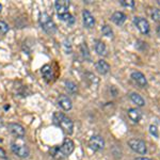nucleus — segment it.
Wrapping results in <instances>:
<instances>
[{
	"mask_svg": "<svg viewBox=\"0 0 160 160\" xmlns=\"http://www.w3.org/2000/svg\"><path fill=\"white\" fill-rule=\"evenodd\" d=\"M11 148L13 153L20 157V158H27L30 155V149L28 148V146L26 145L24 142H19V141L13 142Z\"/></svg>",
	"mask_w": 160,
	"mask_h": 160,
	"instance_id": "obj_4",
	"label": "nucleus"
},
{
	"mask_svg": "<svg viewBox=\"0 0 160 160\" xmlns=\"http://www.w3.org/2000/svg\"><path fill=\"white\" fill-rule=\"evenodd\" d=\"M135 160H152V159L148 158V157H137Z\"/></svg>",
	"mask_w": 160,
	"mask_h": 160,
	"instance_id": "obj_28",
	"label": "nucleus"
},
{
	"mask_svg": "<svg viewBox=\"0 0 160 160\" xmlns=\"http://www.w3.org/2000/svg\"><path fill=\"white\" fill-rule=\"evenodd\" d=\"M0 157H1V158H3V159H7L8 158L6 152H4V149L1 148H0Z\"/></svg>",
	"mask_w": 160,
	"mask_h": 160,
	"instance_id": "obj_27",
	"label": "nucleus"
},
{
	"mask_svg": "<svg viewBox=\"0 0 160 160\" xmlns=\"http://www.w3.org/2000/svg\"><path fill=\"white\" fill-rule=\"evenodd\" d=\"M133 24L137 27V29L140 31L142 34H148L149 30H151V26H149L148 20L143 17H135L133 18Z\"/></svg>",
	"mask_w": 160,
	"mask_h": 160,
	"instance_id": "obj_7",
	"label": "nucleus"
},
{
	"mask_svg": "<svg viewBox=\"0 0 160 160\" xmlns=\"http://www.w3.org/2000/svg\"><path fill=\"white\" fill-rule=\"evenodd\" d=\"M82 16H83V25L88 29H92L95 26V18L91 14V12L88 10H83L82 12Z\"/></svg>",
	"mask_w": 160,
	"mask_h": 160,
	"instance_id": "obj_10",
	"label": "nucleus"
},
{
	"mask_svg": "<svg viewBox=\"0 0 160 160\" xmlns=\"http://www.w3.org/2000/svg\"><path fill=\"white\" fill-rule=\"evenodd\" d=\"M95 50H96L97 55L99 56L107 55V46L102 41H97L96 44H95Z\"/></svg>",
	"mask_w": 160,
	"mask_h": 160,
	"instance_id": "obj_18",
	"label": "nucleus"
},
{
	"mask_svg": "<svg viewBox=\"0 0 160 160\" xmlns=\"http://www.w3.org/2000/svg\"><path fill=\"white\" fill-rule=\"evenodd\" d=\"M130 99L133 104L137 105V107H144V106H145V100H144V98L140 94H138V93H136V92L130 94Z\"/></svg>",
	"mask_w": 160,
	"mask_h": 160,
	"instance_id": "obj_17",
	"label": "nucleus"
},
{
	"mask_svg": "<svg viewBox=\"0 0 160 160\" xmlns=\"http://www.w3.org/2000/svg\"><path fill=\"white\" fill-rule=\"evenodd\" d=\"M59 16V18H60L61 20H63V22H68V25H73L74 22H75V18H74V16L71 14V13H64V14H62V15H58Z\"/></svg>",
	"mask_w": 160,
	"mask_h": 160,
	"instance_id": "obj_19",
	"label": "nucleus"
},
{
	"mask_svg": "<svg viewBox=\"0 0 160 160\" xmlns=\"http://www.w3.org/2000/svg\"><path fill=\"white\" fill-rule=\"evenodd\" d=\"M130 77L139 87L145 88L146 86H148V79H146L145 75H144L143 73H141V72H138V71L133 72V73H131Z\"/></svg>",
	"mask_w": 160,
	"mask_h": 160,
	"instance_id": "obj_9",
	"label": "nucleus"
},
{
	"mask_svg": "<svg viewBox=\"0 0 160 160\" xmlns=\"http://www.w3.org/2000/svg\"><path fill=\"white\" fill-rule=\"evenodd\" d=\"M102 33L107 38H113V31L111 29L110 26L108 25H104L102 27Z\"/></svg>",
	"mask_w": 160,
	"mask_h": 160,
	"instance_id": "obj_21",
	"label": "nucleus"
},
{
	"mask_svg": "<svg viewBox=\"0 0 160 160\" xmlns=\"http://www.w3.org/2000/svg\"><path fill=\"white\" fill-rule=\"evenodd\" d=\"M41 72H42L43 77L47 80V81H51V80L53 79V77H55V75H53V69L49 64L44 65L42 69H41Z\"/></svg>",
	"mask_w": 160,
	"mask_h": 160,
	"instance_id": "obj_16",
	"label": "nucleus"
},
{
	"mask_svg": "<svg viewBox=\"0 0 160 160\" xmlns=\"http://www.w3.org/2000/svg\"><path fill=\"white\" fill-rule=\"evenodd\" d=\"M8 31H9V26H8V24L4 22L3 20H0V33L6 34Z\"/></svg>",
	"mask_w": 160,
	"mask_h": 160,
	"instance_id": "obj_24",
	"label": "nucleus"
},
{
	"mask_svg": "<svg viewBox=\"0 0 160 160\" xmlns=\"http://www.w3.org/2000/svg\"><path fill=\"white\" fill-rule=\"evenodd\" d=\"M149 133H151V135L153 136L154 138L158 139V138H159V130H158V127H157L156 125H154V124H152V125L149 126Z\"/></svg>",
	"mask_w": 160,
	"mask_h": 160,
	"instance_id": "obj_22",
	"label": "nucleus"
},
{
	"mask_svg": "<svg viewBox=\"0 0 160 160\" xmlns=\"http://www.w3.org/2000/svg\"><path fill=\"white\" fill-rule=\"evenodd\" d=\"M81 49H82V53H83V56H84V58H87L89 59V50H88V47L86 48V50H84V48H83V45H81Z\"/></svg>",
	"mask_w": 160,
	"mask_h": 160,
	"instance_id": "obj_26",
	"label": "nucleus"
},
{
	"mask_svg": "<svg viewBox=\"0 0 160 160\" xmlns=\"http://www.w3.org/2000/svg\"><path fill=\"white\" fill-rule=\"evenodd\" d=\"M157 3H158L159 6H160V0H157Z\"/></svg>",
	"mask_w": 160,
	"mask_h": 160,
	"instance_id": "obj_31",
	"label": "nucleus"
},
{
	"mask_svg": "<svg viewBox=\"0 0 160 160\" xmlns=\"http://www.w3.org/2000/svg\"><path fill=\"white\" fill-rule=\"evenodd\" d=\"M74 149H75L74 142L72 141L71 139L66 138L65 140L63 141L61 146H56V148H50L49 153L55 159L62 160V159L66 158V157H68L69 155L74 152Z\"/></svg>",
	"mask_w": 160,
	"mask_h": 160,
	"instance_id": "obj_1",
	"label": "nucleus"
},
{
	"mask_svg": "<svg viewBox=\"0 0 160 160\" xmlns=\"http://www.w3.org/2000/svg\"><path fill=\"white\" fill-rule=\"evenodd\" d=\"M69 1L68 0H58L55 2V8L58 12V15H62L64 13H68V10L69 8Z\"/></svg>",
	"mask_w": 160,
	"mask_h": 160,
	"instance_id": "obj_11",
	"label": "nucleus"
},
{
	"mask_svg": "<svg viewBox=\"0 0 160 160\" xmlns=\"http://www.w3.org/2000/svg\"><path fill=\"white\" fill-rule=\"evenodd\" d=\"M157 34H158V37L160 38V25L157 27Z\"/></svg>",
	"mask_w": 160,
	"mask_h": 160,
	"instance_id": "obj_29",
	"label": "nucleus"
},
{
	"mask_svg": "<svg viewBox=\"0 0 160 160\" xmlns=\"http://www.w3.org/2000/svg\"><path fill=\"white\" fill-rule=\"evenodd\" d=\"M8 129L13 136L17 137V138H22L25 136V129L22 125L16 123H10L8 125Z\"/></svg>",
	"mask_w": 160,
	"mask_h": 160,
	"instance_id": "obj_8",
	"label": "nucleus"
},
{
	"mask_svg": "<svg viewBox=\"0 0 160 160\" xmlns=\"http://www.w3.org/2000/svg\"><path fill=\"white\" fill-rule=\"evenodd\" d=\"M38 20H40V25H41V27H42V29L45 31L46 33H48V34H53V33H56L57 26L55 24V22L51 19V17L47 13H45V12L41 13L40 17H38Z\"/></svg>",
	"mask_w": 160,
	"mask_h": 160,
	"instance_id": "obj_3",
	"label": "nucleus"
},
{
	"mask_svg": "<svg viewBox=\"0 0 160 160\" xmlns=\"http://www.w3.org/2000/svg\"><path fill=\"white\" fill-rule=\"evenodd\" d=\"M1 11H2V6L0 4V13H1Z\"/></svg>",
	"mask_w": 160,
	"mask_h": 160,
	"instance_id": "obj_30",
	"label": "nucleus"
},
{
	"mask_svg": "<svg viewBox=\"0 0 160 160\" xmlns=\"http://www.w3.org/2000/svg\"><path fill=\"white\" fill-rule=\"evenodd\" d=\"M89 146L92 151L94 152H99L105 148V140L102 136L99 135H94L91 137L89 141Z\"/></svg>",
	"mask_w": 160,
	"mask_h": 160,
	"instance_id": "obj_6",
	"label": "nucleus"
},
{
	"mask_svg": "<svg viewBox=\"0 0 160 160\" xmlns=\"http://www.w3.org/2000/svg\"><path fill=\"white\" fill-rule=\"evenodd\" d=\"M128 145L137 154L145 155L148 153L146 143L143 140H141V139H130V140H128Z\"/></svg>",
	"mask_w": 160,
	"mask_h": 160,
	"instance_id": "obj_5",
	"label": "nucleus"
},
{
	"mask_svg": "<svg viewBox=\"0 0 160 160\" xmlns=\"http://www.w3.org/2000/svg\"><path fill=\"white\" fill-rule=\"evenodd\" d=\"M95 68L98 72L100 75H106L109 73L110 71V65L108 62H106L105 60H98L95 63Z\"/></svg>",
	"mask_w": 160,
	"mask_h": 160,
	"instance_id": "obj_13",
	"label": "nucleus"
},
{
	"mask_svg": "<svg viewBox=\"0 0 160 160\" xmlns=\"http://www.w3.org/2000/svg\"><path fill=\"white\" fill-rule=\"evenodd\" d=\"M127 114H128V118L135 123H139L142 118L141 111L139 109H137V108H130V109H128Z\"/></svg>",
	"mask_w": 160,
	"mask_h": 160,
	"instance_id": "obj_15",
	"label": "nucleus"
},
{
	"mask_svg": "<svg viewBox=\"0 0 160 160\" xmlns=\"http://www.w3.org/2000/svg\"><path fill=\"white\" fill-rule=\"evenodd\" d=\"M52 118H53V123L57 126H59L65 133H68V135H72L73 133L74 123L68 117H66L65 114H63L61 112H56L53 114Z\"/></svg>",
	"mask_w": 160,
	"mask_h": 160,
	"instance_id": "obj_2",
	"label": "nucleus"
},
{
	"mask_svg": "<svg viewBox=\"0 0 160 160\" xmlns=\"http://www.w3.org/2000/svg\"><path fill=\"white\" fill-rule=\"evenodd\" d=\"M65 87H66V90H68V93L71 94H75L77 92V86L74 83L73 81H65Z\"/></svg>",
	"mask_w": 160,
	"mask_h": 160,
	"instance_id": "obj_20",
	"label": "nucleus"
},
{
	"mask_svg": "<svg viewBox=\"0 0 160 160\" xmlns=\"http://www.w3.org/2000/svg\"><path fill=\"white\" fill-rule=\"evenodd\" d=\"M152 19L154 22H160V10L159 9H154L152 12Z\"/></svg>",
	"mask_w": 160,
	"mask_h": 160,
	"instance_id": "obj_23",
	"label": "nucleus"
},
{
	"mask_svg": "<svg viewBox=\"0 0 160 160\" xmlns=\"http://www.w3.org/2000/svg\"><path fill=\"white\" fill-rule=\"evenodd\" d=\"M126 15L124 14L123 12H120V11H118V12H114L112 15H111V22H113L115 25H118V26H122L124 22H126Z\"/></svg>",
	"mask_w": 160,
	"mask_h": 160,
	"instance_id": "obj_14",
	"label": "nucleus"
},
{
	"mask_svg": "<svg viewBox=\"0 0 160 160\" xmlns=\"http://www.w3.org/2000/svg\"><path fill=\"white\" fill-rule=\"evenodd\" d=\"M120 3L125 8H133L136 4L133 0H122V1H120Z\"/></svg>",
	"mask_w": 160,
	"mask_h": 160,
	"instance_id": "obj_25",
	"label": "nucleus"
},
{
	"mask_svg": "<svg viewBox=\"0 0 160 160\" xmlns=\"http://www.w3.org/2000/svg\"><path fill=\"white\" fill-rule=\"evenodd\" d=\"M58 104L62 109L65 110V111H69L72 109V107H73V104H72L71 98H69L68 96H66V95H61V96L59 97Z\"/></svg>",
	"mask_w": 160,
	"mask_h": 160,
	"instance_id": "obj_12",
	"label": "nucleus"
}]
</instances>
